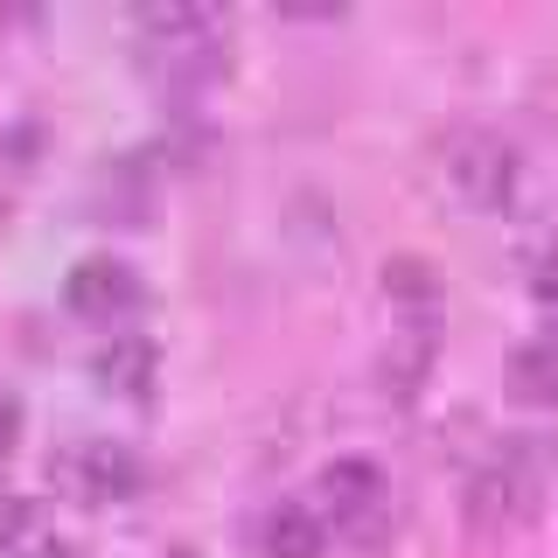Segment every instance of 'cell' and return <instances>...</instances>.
Segmentation results:
<instances>
[{
	"label": "cell",
	"mask_w": 558,
	"mask_h": 558,
	"mask_svg": "<svg viewBox=\"0 0 558 558\" xmlns=\"http://www.w3.org/2000/svg\"><path fill=\"white\" fill-rule=\"evenodd\" d=\"M63 475H70V488H77L84 502H126L133 488L147 482V468H140V453L119 447V440H84L63 461Z\"/></svg>",
	"instance_id": "5"
},
{
	"label": "cell",
	"mask_w": 558,
	"mask_h": 558,
	"mask_svg": "<svg viewBox=\"0 0 558 558\" xmlns=\"http://www.w3.org/2000/svg\"><path fill=\"white\" fill-rule=\"evenodd\" d=\"M523 447L531 440H496V453L468 475V523H475V531H510V523L531 517L545 461H531Z\"/></svg>",
	"instance_id": "1"
},
{
	"label": "cell",
	"mask_w": 558,
	"mask_h": 558,
	"mask_svg": "<svg viewBox=\"0 0 558 558\" xmlns=\"http://www.w3.org/2000/svg\"><path fill=\"white\" fill-rule=\"evenodd\" d=\"M43 558H84L77 545H43Z\"/></svg>",
	"instance_id": "14"
},
{
	"label": "cell",
	"mask_w": 558,
	"mask_h": 558,
	"mask_svg": "<svg viewBox=\"0 0 558 558\" xmlns=\"http://www.w3.org/2000/svg\"><path fill=\"white\" fill-rule=\"evenodd\" d=\"M384 293H391L398 307H412V314H433V301H440V272H433L426 258H391V266H384Z\"/></svg>",
	"instance_id": "11"
},
{
	"label": "cell",
	"mask_w": 558,
	"mask_h": 558,
	"mask_svg": "<svg viewBox=\"0 0 558 558\" xmlns=\"http://www.w3.org/2000/svg\"><path fill=\"white\" fill-rule=\"evenodd\" d=\"M502 384H510L517 405L558 412V336H537V342L510 349V363H502Z\"/></svg>",
	"instance_id": "6"
},
{
	"label": "cell",
	"mask_w": 558,
	"mask_h": 558,
	"mask_svg": "<svg viewBox=\"0 0 558 558\" xmlns=\"http://www.w3.org/2000/svg\"><path fill=\"white\" fill-rule=\"evenodd\" d=\"M14 440H22V405H14V398H0V453H8Z\"/></svg>",
	"instance_id": "13"
},
{
	"label": "cell",
	"mask_w": 558,
	"mask_h": 558,
	"mask_svg": "<svg viewBox=\"0 0 558 558\" xmlns=\"http://www.w3.org/2000/svg\"><path fill=\"white\" fill-rule=\"evenodd\" d=\"M314 496H322V523H336V531L356 537V545L384 537V523H391V482H384V468L363 461V453L328 461L322 482H314Z\"/></svg>",
	"instance_id": "2"
},
{
	"label": "cell",
	"mask_w": 558,
	"mask_h": 558,
	"mask_svg": "<svg viewBox=\"0 0 558 558\" xmlns=\"http://www.w3.org/2000/svg\"><path fill=\"white\" fill-rule=\"evenodd\" d=\"M14 551H35V558H43V510L22 502V496L0 502V558H14Z\"/></svg>",
	"instance_id": "12"
},
{
	"label": "cell",
	"mask_w": 558,
	"mask_h": 558,
	"mask_svg": "<svg viewBox=\"0 0 558 558\" xmlns=\"http://www.w3.org/2000/svg\"><path fill=\"white\" fill-rule=\"evenodd\" d=\"M154 363H161V349H154L147 336H112L92 356V371L105 391H119V398H147L154 391Z\"/></svg>",
	"instance_id": "8"
},
{
	"label": "cell",
	"mask_w": 558,
	"mask_h": 558,
	"mask_svg": "<svg viewBox=\"0 0 558 558\" xmlns=\"http://www.w3.org/2000/svg\"><path fill=\"white\" fill-rule=\"evenodd\" d=\"M168 558H196V551H189V545H174V551H168Z\"/></svg>",
	"instance_id": "15"
},
{
	"label": "cell",
	"mask_w": 558,
	"mask_h": 558,
	"mask_svg": "<svg viewBox=\"0 0 558 558\" xmlns=\"http://www.w3.org/2000/svg\"><path fill=\"white\" fill-rule=\"evenodd\" d=\"M447 182L475 209H502L510 189H517V147L488 126H461L447 140Z\"/></svg>",
	"instance_id": "3"
},
{
	"label": "cell",
	"mask_w": 558,
	"mask_h": 558,
	"mask_svg": "<svg viewBox=\"0 0 558 558\" xmlns=\"http://www.w3.org/2000/svg\"><path fill=\"white\" fill-rule=\"evenodd\" d=\"M63 301L70 314H84V322H119V314L140 307V272L126 258H77L63 279Z\"/></svg>",
	"instance_id": "4"
},
{
	"label": "cell",
	"mask_w": 558,
	"mask_h": 558,
	"mask_svg": "<svg viewBox=\"0 0 558 558\" xmlns=\"http://www.w3.org/2000/svg\"><path fill=\"white\" fill-rule=\"evenodd\" d=\"M426 371H433V328H398L391 336V349H384V363H377V377H384V391L391 398H412L418 384H426Z\"/></svg>",
	"instance_id": "10"
},
{
	"label": "cell",
	"mask_w": 558,
	"mask_h": 558,
	"mask_svg": "<svg viewBox=\"0 0 558 558\" xmlns=\"http://www.w3.org/2000/svg\"><path fill=\"white\" fill-rule=\"evenodd\" d=\"M258 537H266V558H322L328 551V523L314 502H272Z\"/></svg>",
	"instance_id": "7"
},
{
	"label": "cell",
	"mask_w": 558,
	"mask_h": 558,
	"mask_svg": "<svg viewBox=\"0 0 558 558\" xmlns=\"http://www.w3.org/2000/svg\"><path fill=\"white\" fill-rule=\"evenodd\" d=\"M140 35H147V49L217 43V14L196 8V0H154V8H140Z\"/></svg>",
	"instance_id": "9"
}]
</instances>
